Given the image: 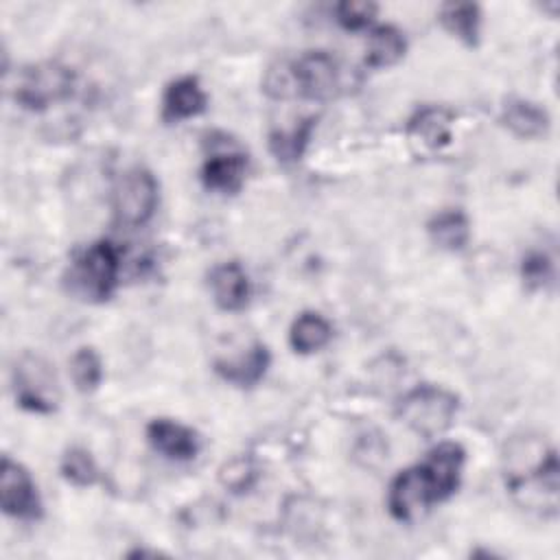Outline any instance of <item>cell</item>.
Masks as SVG:
<instances>
[{
	"label": "cell",
	"mask_w": 560,
	"mask_h": 560,
	"mask_svg": "<svg viewBox=\"0 0 560 560\" xmlns=\"http://www.w3.org/2000/svg\"><path fill=\"white\" fill-rule=\"evenodd\" d=\"M521 278L529 291L547 289L556 280V265L547 252H529L521 260Z\"/></svg>",
	"instance_id": "cell-24"
},
{
	"label": "cell",
	"mask_w": 560,
	"mask_h": 560,
	"mask_svg": "<svg viewBox=\"0 0 560 560\" xmlns=\"http://www.w3.org/2000/svg\"><path fill=\"white\" fill-rule=\"evenodd\" d=\"M269 363V348L262 341H254L245 352L214 361V370L223 381L236 387H254L267 374Z\"/></svg>",
	"instance_id": "cell-13"
},
{
	"label": "cell",
	"mask_w": 560,
	"mask_h": 560,
	"mask_svg": "<svg viewBox=\"0 0 560 560\" xmlns=\"http://www.w3.org/2000/svg\"><path fill=\"white\" fill-rule=\"evenodd\" d=\"M378 7L370 0H346L335 7V20L346 31H363L372 24Z\"/></svg>",
	"instance_id": "cell-25"
},
{
	"label": "cell",
	"mask_w": 560,
	"mask_h": 560,
	"mask_svg": "<svg viewBox=\"0 0 560 560\" xmlns=\"http://www.w3.org/2000/svg\"><path fill=\"white\" fill-rule=\"evenodd\" d=\"M13 392L22 409L52 413L59 407V381L52 365L33 352H24L13 365Z\"/></svg>",
	"instance_id": "cell-6"
},
{
	"label": "cell",
	"mask_w": 560,
	"mask_h": 560,
	"mask_svg": "<svg viewBox=\"0 0 560 560\" xmlns=\"http://www.w3.org/2000/svg\"><path fill=\"white\" fill-rule=\"evenodd\" d=\"M315 116L298 122L295 127L291 129H282V131H271L269 136V151L273 153V158L282 164H293L298 162L308 142H311V136H313V129H315Z\"/></svg>",
	"instance_id": "cell-21"
},
{
	"label": "cell",
	"mask_w": 560,
	"mask_h": 560,
	"mask_svg": "<svg viewBox=\"0 0 560 560\" xmlns=\"http://www.w3.org/2000/svg\"><path fill=\"white\" fill-rule=\"evenodd\" d=\"M120 276V252L112 241L92 243L74 262L72 280L77 289L94 300H109L118 287Z\"/></svg>",
	"instance_id": "cell-7"
},
{
	"label": "cell",
	"mask_w": 560,
	"mask_h": 560,
	"mask_svg": "<svg viewBox=\"0 0 560 560\" xmlns=\"http://www.w3.org/2000/svg\"><path fill=\"white\" fill-rule=\"evenodd\" d=\"M147 440L160 455L175 462H188L201 448V440L190 427L168 418L151 420L147 424Z\"/></svg>",
	"instance_id": "cell-10"
},
{
	"label": "cell",
	"mask_w": 560,
	"mask_h": 560,
	"mask_svg": "<svg viewBox=\"0 0 560 560\" xmlns=\"http://www.w3.org/2000/svg\"><path fill=\"white\" fill-rule=\"evenodd\" d=\"M61 475L72 486H79V488H88L98 481L96 462L90 455V451H85L81 446H72L66 451V455L61 457Z\"/></svg>",
	"instance_id": "cell-23"
},
{
	"label": "cell",
	"mask_w": 560,
	"mask_h": 560,
	"mask_svg": "<svg viewBox=\"0 0 560 560\" xmlns=\"http://www.w3.org/2000/svg\"><path fill=\"white\" fill-rule=\"evenodd\" d=\"M407 42L405 35L396 26H376L368 35V48H365V66L372 70L389 68L398 63L405 57Z\"/></svg>",
	"instance_id": "cell-17"
},
{
	"label": "cell",
	"mask_w": 560,
	"mask_h": 560,
	"mask_svg": "<svg viewBox=\"0 0 560 560\" xmlns=\"http://www.w3.org/2000/svg\"><path fill=\"white\" fill-rule=\"evenodd\" d=\"M0 499L7 516L35 521L42 514V499L31 472L7 455L0 464Z\"/></svg>",
	"instance_id": "cell-9"
},
{
	"label": "cell",
	"mask_w": 560,
	"mask_h": 560,
	"mask_svg": "<svg viewBox=\"0 0 560 560\" xmlns=\"http://www.w3.org/2000/svg\"><path fill=\"white\" fill-rule=\"evenodd\" d=\"M208 105V96L197 77H179L171 81L162 96V118L166 122H182L199 116Z\"/></svg>",
	"instance_id": "cell-14"
},
{
	"label": "cell",
	"mask_w": 560,
	"mask_h": 560,
	"mask_svg": "<svg viewBox=\"0 0 560 560\" xmlns=\"http://www.w3.org/2000/svg\"><path fill=\"white\" fill-rule=\"evenodd\" d=\"M431 241L448 252H459L470 238V223L462 210H444L429 221Z\"/></svg>",
	"instance_id": "cell-20"
},
{
	"label": "cell",
	"mask_w": 560,
	"mask_h": 560,
	"mask_svg": "<svg viewBox=\"0 0 560 560\" xmlns=\"http://www.w3.org/2000/svg\"><path fill=\"white\" fill-rule=\"evenodd\" d=\"M499 120L514 136L525 140L542 138L549 131V114L540 105L525 98L505 101V105L501 107Z\"/></svg>",
	"instance_id": "cell-16"
},
{
	"label": "cell",
	"mask_w": 560,
	"mask_h": 560,
	"mask_svg": "<svg viewBox=\"0 0 560 560\" xmlns=\"http://www.w3.org/2000/svg\"><path fill=\"white\" fill-rule=\"evenodd\" d=\"M453 112L440 105H424L407 120V136L427 151L444 149L453 138Z\"/></svg>",
	"instance_id": "cell-12"
},
{
	"label": "cell",
	"mask_w": 560,
	"mask_h": 560,
	"mask_svg": "<svg viewBox=\"0 0 560 560\" xmlns=\"http://www.w3.org/2000/svg\"><path fill=\"white\" fill-rule=\"evenodd\" d=\"M77 85V74L70 66L59 61H39L24 66L18 72L13 85V98L20 107L28 112H44L55 103L72 96Z\"/></svg>",
	"instance_id": "cell-3"
},
{
	"label": "cell",
	"mask_w": 560,
	"mask_h": 560,
	"mask_svg": "<svg viewBox=\"0 0 560 560\" xmlns=\"http://www.w3.org/2000/svg\"><path fill=\"white\" fill-rule=\"evenodd\" d=\"M466 453L457 442L438 444L422 464L400 470L387 492V508L396 521L411 523L431 505L446 501L457 488Z\"/></svg>",
	"instance_id": "cell-1"
},
{
	"label": "cell",
	"mask_w": 560,
	"mask_h": 560,
	"mask_svg": "<svg viewBox=\"0 0 560 560\" xmlns=\"http://www.w3.org/2000/svg\"><path fill=\"white\" fill-rule=\"evenodd\" d=\"M160 186L149 168L133 166L125 171L112 192V212L118 225L140 228L144 225L158 208Z\"/></svg>",
	"instance_id": "cell-5"
},
{
	"label": "cell",
	"mask_w": 560,
	"mask_h": 560,
	"mask_svg": "<svg viewBox=\"0 0 560 560\" xmlns=\"http://www.w3.org/2000/svg\"><path fill=\"white\" fill-rule=\"evenodd\" d=\"M532 444V442H529ZM529 444H525V462L514 453L512 466L505 472V486L527 508H549L556 512L558 505V455L553 448L540 444L529 457Z\"/></svg>",
	"instance_id": "cell-2"
},
{
	"label": "cell",
	"mask_w": 560,
	"mask_h": 560,
	"mask_svg": "<svg viewBox=\"0 0 560 560\" xmlns=\"http://www.w3.org/2000/svg\"><path fill=\"white\" fill-rule=\"evenodd\" d=\"M208 284H210L214 304L221 311L238 313L249 304L252 282H249V276L243 269V265L236 260L217 265L208 276Z\"/></svg>",
	"instance_id": "cell-11"
},
{
	"label": "cell",
	"mask_w": 560,
	"mask_h": 560,
	"mask_svg": "<svg viewBox=\"0 0 560 560\" xmlns=\"http://www.w3.org/2000/svg\"><path fill=\"white\" fill-rule=\"evenodd\" d=\"M457 396L444 387L422 383L409 389L398 402V418L418 435L435 438L444 433L457 413Z\"/></svg>",
	"instance_id": "cell-4"
},
{
	"label": "cell",
	"mask_w": 560,
	"mask_h": 560,
	"mask_svg": "<svg viewBox=\"0 0 560 560\" xmlns=\"http://www.w3.org/2000/svg\"><path fill=\"white\" fill-rule=\"evenodd\" d=\"M330 337H332L330 322L315 311L300 313L289 328V343L300 354H311L322 350L330 341Z\"/></svg>",
	"instance_id": "cell-18"
},
{
	"label": "cell",
	"mask_w": 560,
	"mask_h": 560,
	"mask_svg": "<svg viewBox=\"0 0 560 560\" xmlns=\"http://www.w3.org/2000/svg\"><path fill=\"white\" fill-rule=\"evenodd\" d=\"M247 155L243 151H228L210 155L201 168V182L208 190L234 195L245 184Z\"/></svg>",
	"instance_id": "cell-15"
},
{
	"label": "cell",
	"mask_w": 560,
	"mask_h": 560,
	"mask_svg": "<svg viewBox=\"0 0 560 560\" xmlns=\"http://www.w3.org/2000/svg\"><path fill=\"white\" fill-rule=\"evenodd\" d=\"M70 374H72V383L79 392L88 394L94 392L101 381H103V363L101 357L96 354L94 348H79L72 359H70Z\"/></svg>",
	"instance_id": "cell-22"
},
{
	"label": "cell",
	"mask_w": 560,
	"mask_h": 560,
	"mask_svg": "<svg viewBox=\"0 0 560 560\" xmlns=\"http://www.w3.org/2000/svg\"><path fill=\"white\" fill-rule=\"evenodd\" d=\"M289 63L291 98L330 101L341 85L339 66L326 50H311Z\"/></svg>",
	"instance_id": "cell-8"
},
{
	"label": "cell",
	"mask_w": 560,
	"mask_h": 560,
	"mask_svg": "<svg viewBox=\"0 0 560 560\" xmlns=\"http://www.w3.org/2000/svg\"><path fill=\"white\" fill-rule=\"evenodd\" d=\"M440 24L462 39L468 46H477L479 42V24H481V11L472 2H448L440 7Z\"/></svg>",
	"instance_id": "cell-19"
}]
</instances>
